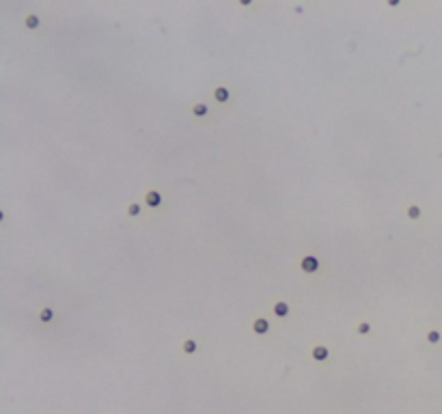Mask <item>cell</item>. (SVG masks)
<instances>
[{
    "label": "cell",
    "mask_w": 442,
    "mask_h": 414,
    "mask_svg": "<svg viewBox=\"0 0 442 414\" xmlns=\"http://www.w3.org/2000/svg\"><path fill=\"white\" fill-rule=\"evenodd\" d=\"M128 214H130V216H138V214H140L138 203H130V205H128Z\"/></svg>",
    "instance_id": "obj_10"
},
{
    "label": "cell",
    "mask_w": 442,
    "mask_h": 414,
    "mask_svg": "<svg viewBox=\"0 0 442 414\" xmlns=\"http://www.w3.org/2000/svg\"><path fill=\"white\" fill-rule=\"evenodd\" d=\"M145 201H147V205H149V207H157V205L162 203V197H160V192H156V190H151V192H147Z\"/></svg>",
    "instance_id": "obj_2"
},
{
    "label": "cell",
    "mask_w": 442,
    "mask_h": 414,
    "mask_svg": "<svg viewBox=\"0 0 442 414\" xmlns=\"http://www.w3.org/2000/svg\"><path fill=\"white\" fill-rule=\"evenodd\" d=\"M26 26H28V28H37V26H39V18H37V15H28V18H26Z\"/></svg>",
    "instance_id": "obj_8"
},
{
    "label": "cell",
    "mask_w": 442,
    "mask_h": 414,
    "mask_svg": "<svg viewBox=\"0 0 442 414\" xmlns=\"http://www.w3.org/2000/svg\"><path fill=\"white\" fill-rule=\"evenodd\" d=\"M214 95H216V100H218V102H227V100H229V91L225 89V86H218Z\"/></svg>",
    "instance_id": "obj_6"
},
{
    "label": "cell",
    "mask_w": 442,
    "mask_h": 414,
    "mask_svg": "<svg viewBox=\"0 0 442 414\" xmlns=\"http://www.w3.org/2000/svg\"><path fill=\"white\" fill-rule=\"evenodd\" d=\"M427 341L429 343H438L440 341V332L438 330H429L427 332Z\"/></svg>",
    "instance_id": "obj_9"
},
{
    "label": "cell",
    "mask_w": 442,
    "mask_h": 414,
    "mask_svg": "<svg viewBox=\"0 0 442 414\" xmlns=\"http://www.w3.org/2000/svg\"><path fill=\"white\" fill-rule=\"evenodd\" d=\"M183 350H185V352H188V354H192V352L196 350V343H194L192 339H188V341H185V343H183Z\"/></svg>",
    "instance_id": "obj_12"
},
{
    "label": "cell",
    "mask_w": 442,
    "mask_h": 414,
    "mask_svg": "<svg viewBox=\"0 0 442 414\" xmlns=\"http://www.w3.org/2000/svg\"><path fill=\"white\" fill-rule=\"evenodd\" d=\"M369 330H371V326H369V324H360V326H358V332H360V335H367Z\"/></svg>",
    "instance_id": "obj_14"
},
{
    "label": "cell",
    "mask_w": 442,
    "mask_h": 414,
    "mask_svg": "<svg viewBox=\"0 0 442 414\" xmlns=\"http://www.w3.org/2000/svg\"><path fill=\"white\" fill-rule=\"evenodd\" d=\"M274 313L278 315V317H287V313H289L287 302H276L274 304Z\"/></svg>",
    "instance_id": "obj_4"
},
{
    "label": "cell",
    "mask_w": 442,
    "mask_h": 414,
    "mask_svg": "<svg viewBox=\"0 0 442 414\" xmlns=\"http://www.w3.org/2000/svg\"><path fill=\"white\" fill-rule=\"evenodd\" d=\"M52 315H54V313H52V309H41V315H39V317H41V321H50V319H52Z\"/></svg>",
    "instance_id": "obj_11"
},
{
    "label": "cell",
    "mask_w": 442,
    "mask_h": 414,
    "mask_svg": "<svg viewBox=\"0 0 442 414\" xmlns=\"http://www.w3.org/2000/svg\"><path fill=\"white\" fill-rule=\"evenodd\" d=\"M313 356L317 358V361H326V358H328V350H326L324 345H317V347L313 350Z\"/></svg>",
    "instance_id": "obj_5"
},
{
    "label": "cell",
    "mask_w": 442,
    "mask_h": 414,
    "mask_svg": "<svg viewBox=\"0 0 442 414\" xmlns=\"http://www.w3.org/2000/svg\"><path fill=\"white\" fill-rule=\"evenodd\" d=\"M267 328H270V324H267L265 319H255V324H253V330L257 332V335H265V332H267Z\"/></svg>",
    "instance_id": "obj_3"
},
{
    "label": "cell",
    "mask_w": 442,
    "mask_h": 414,
    "mask_svg": "<svg viewBox=\"0 0 442 414\" xmlns=\"http://www.w3.org/2000/svg\"><path fill=\"white\" fill-rule=\"evenodd\" d=\"M192 112L196 114V117H205V114H207V106H205V104H196V106L192 108Z\"/></svg>",
    "instance_id": "obj_7"
},
{
    "label": "cell",
    "mask_w": 442,
    "mask_h": 414,
    "mask_svg": "<svg viewBox=\"0 0 442 414\" xmlns=\"http://www.w3.org/2000/svg\"><path fill=\"white\" fill-rule=\"evenodd\" d=\"M317 268H319V261L315 257H304L302 259V270L304 272H315Z\"/></svg>",
    "instance_id": "obj_1"
},
{
    "label": "cell",
    "mask_w": 442,
    "mask_h": 414,
    "mask_svg": "<svg viewBox=\"0 0 442 414\" xmlns=\"http://www.w3.org/2000/svg\"><path fill=\"white\" fill-rule=\"evenodd\" d=\"M408 216H410V218H418V216H421V209H418L416 205H412L410 209H408Z\"/></svg>",
    "instance_id": "obj_13"
}]
</instances>
